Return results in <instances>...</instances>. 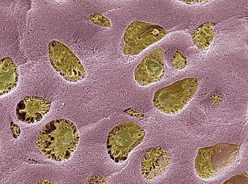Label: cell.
<instances>
[{
    "instance_id": "6da1fadb",
    "label": "cell",
    "mask_w": 248,
    "mask_h": 184,
    "mask_svg": "<svg viewBox=\"0 0 248 184\" xmlns=\"http://www.w3.org/2000/svg\"><path fill=\"white\" fill-rule=\"evenodd\" d=\"M79 136L76 126L66 119H55L46 124L37 136L36 145L50 160H68L77 149Z\"/></svg>"
},
{
    "instance_id": "7a4b0ae2",
    "label": "cell",
    "mask_w": 248,
    "mask_h": 184,
    "mask_svg": "<svg viewBox=\"0 0 248 184\" xmlns=\"http://www.w3.org/2000/svg\"><path fill=\"white\" fill-rule=\"evenodd\" d=\"M241 145L228 143L202 148L194 161L196 174L203 180L216 178L233 165L240 154Z\"/></svg>"
},
{
    "instance_id": "3957f363",
    "label": "cell",
    "mask_w": 248,
    "mask_h": 184,
    "mask_svg": "<svg viewBox=\"0 0 248 184\" xmlns=\"http://www.w3.org/2000/svg\"><path fill=\"white\" fill-rule=\"evenodd\" d=\"M198 86V79L195 77L180 80L157 90L153 103L155 107L164 114H178L193 98Z\"/></svg>"
},
{
    "instance_id": "277c9868",
    "label": "cell",
    "mask_w": 248,
    "mask_h": 184,
    "mask_svg": "<svg viewBox=\"0 0 248 184\" xmlns=\"http://www.w3.org/2000/svg\"><path fill=\"white\" fill-rule=\"evenodd\" d=\"M145 130L134 122H124L108 134L107 150L110 159L116 163L127 160L132 151L142 143Z\"/></svg>"
},
{
    "instance_id": "5b68a950",
    "label": "cell",
    "mask_w": 248,
    "mask_h": 184,
    "mask_svg": "<svg viewBox=\"0 0 248 184\" xmlns=\"http://www.w3.org/2000/svg\"><path fill=\"white\" fill-rule=\"evenodd\" d=\"M167 35V31L161 26L136 20L128 26L124 33L123 54L139 55Z\"/></svg>"
},
{
    "instance_id": "8992f818",
    "label": "cell",
    "mask_w": 248,
    "mask_h": 184,
    "mask_svg": "<svg viewBox=\"0 0 248 184\" xmlns=\"http://www.w3.org/2000/svg\"><path fill=\"white\" fill-rule=\"evenodd\" d=\"M48 52L51 65L66 81L78 83L85 78V67L67 46L52 41L48 44Z\"/></svg>"
},
{
    "instance_id": "52a82bcc",
    "label": "cell",
    "mask_w": 248,
    "mask_h": 184,
    "mask_svg": "<svg viewBox=\"0 0 248 184\" xmlns=\"http://www.w3.org/2000/svg\"><path fill=\"white\" fill-rule=\"evenodd\" d=\"M165 72L163 50L158 48L145 55L137 66L134 71L135 81L140 86H149L160 81Z\"/></svg>"
},
{
    "instance_id": "ba28073f",
    "label": "cell",
    "mask_w": 248,
    "mask_h": 184,
    "mask_svg": "<svg viewBox=\"0 0 248 184\" xmlns=\"http://www.w3.org/2000/svg\"><path fill=\"white\" fill-rule=\"evenodd\" d=\"M171 156L167 148L155 146L148 148L141 163V174L147 180H154L167 171Z\"/></svg>"
},
{
    "instance_id": "9c48e42d",
    "label": "cell",
    "mask_w": 248,
    "mask_h": 184,
    "mask_svg": "<svg viewBox=\"0 0 248 184\" xmlns=\"http://www.w3.org/2000/svg\"><path fill=\"white\" fill-rule=\"evenodd\" d=\"M52 106L48 100L35 96L26 97L17 103V118L22 123L34 124L43 119Z\"/></svg>"
},
{
    "instance_id": "30bf717a",
    "label": "cell",
    "mask_w": 248,
    "mask_h": 184,
    "mask_svg": "<svg viewBox=\"0 0 248 184\" xmlns=\"http://www.w3.org/2000/svg\"><path fill=\"white\" fill-rule=\"evenodd\" d=\"M19 74L17 66L10 57L0 61V97L15 89L18 84Z\"/></svg>"
},
{
    "instance_id": "8fae6325",
    "label": "cell",
    "mask_w": 248,
    "mask_h": 184,
    "mask_svg": "<svg viewBox=\"0 0 248 184\" xmlns=\"http://www.w3.org/2000/svg\"><path fill=\"white\" fill-rule=\"evenodd\" d=\"M214 25V24L211 23L202 24L192 33V39L194 45L201 50H208L213 41Z\"/></svg>"
},
{
    "instance_id": "7c38bea8",
    "label": "cell",
    "mask_w": 248,
    "mask_h": 184,
    "mask_svg": "<svg viewBox=\"0 0 248 184\" xmlns=\"http://www.w3.org/2000/svg\"><path fill=\"white\" fill-rule=\"evenodd\" d=\"M222 184H248V175L247 172L236 174Z\"/></svg>"
},
{
    "instance_id": "4fadbf2b",
    "label": "cell",
    "mask_w": 248,
    "mask_h": 184,
    "mask_svg": "<svg viewBox=\"0 0 248 184\" xmlns=\"http://www.w3.org/2000/svg\"><path fill=\"white\" fill-rule=\"evenodd\" d=\"M88 20L92 23L97 24V25L105 26V27H110V23L108 19L106 18L103 15L94 14L91 15L88 17Z\"/></svg>"
},
{
    "instance_id": "5bb4252c",
    "label": "cell",
    "mask_w": 248,
    "mask_h": 184,
    "mask_svg": "<svg viewBox=\"0 0 248 184\" xmlns=\"http://www.w3.org/2000/svg\"><path fill=\"white\" fill-rule=\"evenodd\" d=\"M84 184H108V183L105 177L96 174L89 177Z\"/></svg>"
},
{
    "instance_id": "9a60e30c",
    "label": "cell",
    "mask_w": 248,
    "mask_h": 184,
    "mask_svg": "<svg viewBox=\"0 0 248 184\" xmlns=\"http://www.w3.org/2000/svg\"><path fill=\"white\" fill-rule=\"evenodd\" d=\"M37 184H56L54 182L50 180H41Z\"/></svg>"
},
{
    "instance_id": "2e32d148",
    "label": "cell",
    "mask_w": 248,
    "mask_h": 184,
    "mask_svg": "<svg viewBox=\"0 0 248 184\" xmlns=\"http://www.w3.org/2000/svg\"><path fill=\"white\" fill-rule=\"evenodd\" d=\"M11 126H12V127H13V126L12 125H11ZM19 126H18V127L17 128V129H15V128H12L13 136H14L15 137L16 134L17 136H19V135L20 134V130H16L17 129H19Z\"/></svg>"
}]
</instances>
